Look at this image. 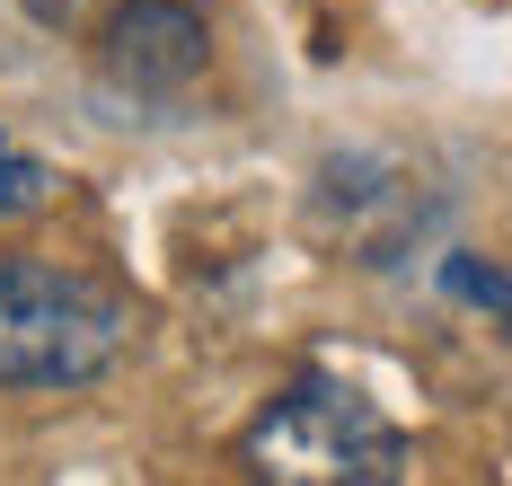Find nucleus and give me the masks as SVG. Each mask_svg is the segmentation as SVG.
Returning <instances> with one entry per match:
<instances>
[{
  "label": "nucleus",
  "mask_w": 512,
  "mask_h": 486,
  "mask_svg": "<svg viewBox=\"0 0 512 486\" xmlns=\"http://www.w3.org/2000/svg\"><path fill=\"white\" fill-rule=\"evenodd\" d=\"M133 345V301L98 274L0 248V380L9 389H89Z\"/></svg>",
  "instance_id": "nucleus-1"
},
{
  "label": "nucleus",
  "mask_w": 512,
  "mask_h": 486,
  "mask_svg": "<svg viewBox=\"0 0 512 486\" xmlns=\"http://www.w3.org/2000/svg\"><path fill=\"white\" fill-rule=\"evenodd\" d=\"M239 469H248V486H398L407 478V433L354 380L301 372L239 433Z\"/></svg>",
  "instance_id": "nucleus-2"
},
{
  "label": "nucleus",
  "mask_w": 512,
  "mask_h": 486,
  "mask_svg": "<svg viewBox=\"0 0 512 486\" xmlns=\"http://www.w3.org/2000/svg\"><path fill=\"white\" fill-rule=\"evenodd\" d=\"M106 80H124V89H142V98H168V89H186L212 54V27L195 0H124L115 18H106Z\"/></svg>",
  "instance_id": "nucleus-3"
},
{
  "label": "nucleus",
  "mask_w": 512,
  "mask_h": 486,
  "mask_svg": "<svg viewBox=\"0 0 512 486\" xmlns=\"http://www.w3.org/2000/svg\"><path fill=\"white\" fill-rule=\"evenodd\" d=\"M442 292L477 301V310H495L512 327V266H495V257H442Z\"/></svg>",
  "instance_id": "nucleus-4"
},
{
  "label": "nucleus",
  "mask_w": 512,
  "mask_h": 486,
  "mask_svg": "<svg viewBox=\"0 0 512 486\" xmlns=\"http://www.w3.org/2000/svg\"><path fill=\"white\" fill-rule=\"evenodd\" d=\"M45 195H53V168L27 160V151L0 133V213H45Z\"/></svg>",
  "instance_id": "nucleus-5"
},
{
  "label": "nucleus",
  "mask_w": 512,
  "mask_h": 486,
  "mask_svg": "<svg viewBox=\"0 0 512 486\" xmlns=\"http://www.w3.org/2000/svg\"><path fill=\"white\" fill-rule=\"evenodd\" d=\"M71 9H80V0H27V18H36V27H62Z\"/></svg>",
  "instance_id": "nucleus-6"
}]
</instances>
